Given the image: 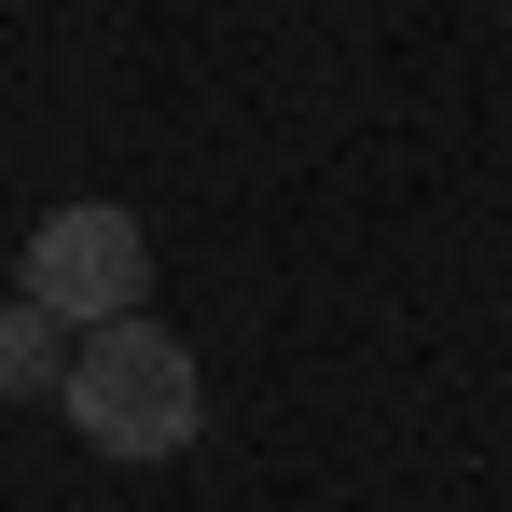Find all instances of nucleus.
Returning a JSON list of instances; mask_svg holds the SVG:
<instances>
[{"instance_id": "nucleus-1", "label": "nucleus", "mask_w": 512, "mask_h": 512, "mask_svg": "<svg viewBox=\"0 0 512 512\" xmlns=\"http://www.w3.org/2000/svg\"><path fill=\"white\" fill-rule=\"evenodd\" d=\"M70 429H84L97 457H180L194 443V416H208V374H194V346L153 333V319H111V333H84V360H70Z\"/></svg>"}, {"instance_id": "nucleus-3", "label": "nucleus", "mask_w": 512, "mask_h": 512, "mask_svg": "<svg viewBox=\"0 0 512 512\" xmlns=\"http://www.w3.org/2000/svg\"><path fill=\"white\" fill-rule=\"evenodd\" d=\"M70 360H84V333L56 319V305H0V402H28V388H70Z\"/></svg>"}, {"instance_id": "nucleus-2", "label": "nucleus", "mask_w": 512, "mask_h": 512, "mask_svg": "<svg viewBox=\"0 0 512 512\" xmlns=\"http://www.w3.org/2000/svg\"><path fill=\"white\" fill-rule=\"evenodd\" d=\"M14 291L56 305L70 333H111V319L153 305V236H139L125 208H56V222H28V277H14Z\"/></svg>"}]
</instances>
